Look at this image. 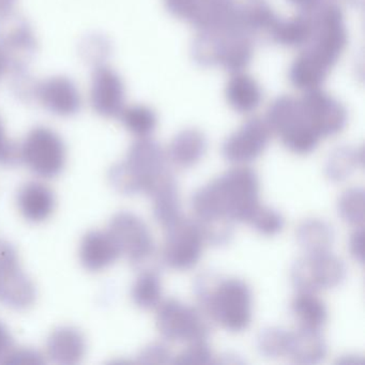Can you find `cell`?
I'll return each mask as SVG.
<instances>
[{
	"label": "cell",
	"instance_id": "1",
	"mask_svg": "<svg viewBox=\"0 0 365 365\" xmlns=\"http://www.w3.org/2000/svg\"><path fill=\"white\" fill-rule=\"evenodd\" d=\"M195 221L225 219L247 223L259 205V180L252 168L238 166L198 189L192 196Z\"/></svg>",
	"mask_w": 365,
	"mask_h": 365
},
{
	"label": "cell",
	"instance_id": "2",
	"mask_svg": "<svg viewBox=\"0 0 365 365\" xmlns=\"http://www.w3.org/2000/svg\"><path fill=\"white\" fill-rule=\"evenodd\" d=\"M196 298L202 312L230 332L247 330L252 322V292L238 279H215L202 275L196 281Z\"/></svg>",
	"mask_w": 365,
	"mask_h": 365
},
{
	"label": "cell",
	"instance_id": "3",
	"mask_svg": "<svg viewBox=\"0 0 365 365\" xmlns=\"http://www.w3.org/2000/svg\"><path fill=\"white\" fill-rule=\"evenodd\" d=\"M165 168L162 147L151 138H138L125 159L110 168L108 181L123 195L147 194L155 177Z\"/></svg>",
	"mask_w": 365,
	"mask_h": 365
},
{
	"label": "cell",
	"instance_id": "4",
	"mask_svg": "<svg viewBox=\"0 0 365 365\" xmlns=\"http://www.w3.org/2000/svg\"><path fill=\"white\" fill-rule=\"evenodd\" d=\"M21 162L34 174L44 179L61 175L67 164V148L57 132L51 128H34L20 145Z\"/></svg>",
	"mask_w": 365,
	"mask_h": 365
},
{
	"label": "cell",
	"instance_id": "5",
	"mask_svg": "<svg viewBox=\"0 0 365 365\" xmlns=\"http://www.w3.org/2000/svg\"><path fill=\"white\" fill-rule=\"evenodd\" d=\"M155 326L160 334L170 341L190 343L208 339L209 326L202 317V312L176 299L160 302L155 314Z\"/></svg>",
	"mask_w": 365,
	"mask_h": 365
},
{
	"label": "cell",
	"instance_id": "6",
	"mask_svg": "<svg viewBox=\"0 0 365 365\" xmlns=\"http://www.w3.org/2000/svg\"><path fill=\"white\" fill-rule=\"evenodd\" d=\"M290 277L299 292L332 289L345 279L346 267L341 258L329 252L305 254L292 264Z\"/></svg>",
	"mask_w": 365,
	"mask_h": 365
},
{
	"label": "cell",
	"instance_id": "7",
	"mask_svg": "<svg viewBox=\"0 0 365 365\" xmlns=\"http://www.w3.org/2000/svg\"><path fill=\"white\" fill-rule=\"evenodd\" d=\"M162 260L168 268L190 270L202 257L205 243L195 221L180 217L165 230Z\"/></svg>",
	"mask_w": 365,
	"mask_h": 365
},
{
	"label": "cell",
	"instance_id": "8",
	"mask_svg": "<svg viewBox=\"0 0 365 365\" xmlns=\"http://www.w3.org/2000/svg\"><path fill=\"white\" fill-rule=\"evenodd\" d=\"M108 230L120 255L125 256L134 266L146 262L155 251L148 226L134 213L128 211L116 213L110 220Z\"/></svg>",
	"mask_w": 365,
	"mask_h": 365
},
{
	"label": "cell",
	"instance_id": "9",
	"mask_svg": "<svg viewBox=\"0 0 365 365\" xmlns=\"http://www.w3.org/2000/svg\"><path fill=\"white\" fill-rule=\"evenodd\" d=\"M313 11L312 50L332 67L347 46V31L343 12L334 4L320 5Z\"/></svg>",
	"mask_w": 365,
	"mask_h": 365
},
{
	"label": "cell",
	"instance_id": "10",
	"mask_svg": "<svg viewBox=\"0 0 365 365\" xmlns=\"http://www.w3.org/2000/svg\"><path fill=\"white\" fill-rule=\"evenodd\" d=\"M0 50L9 71H24L37 51V39L29 23L14 12L0 16Z\"/></svg>",
	"mask_w": 365,
	"mask_h": 365
},
{
	"label": "cell",
	"instance_id": "11",
	"mask_svg": "<svg viewBox=\"0 0 365 365\" xmlns=\"http://www.w3.org/2000/svg\"><path fill=\"white\" fill-rule=\"evenodd\" d=\"M299 100L305 119L320 138L336 135L345 129L348 120L347 110L332 96L319 88L307 91Z\"/></svg>",
	"mask_w": 365,
	"mask_h": 365
},
{
	"label": "cell",
	"instance_id": "12",
	"mask_svg": "<svg viewBox=\"0 0 365 365\" xmlns=\"http://www.w3.org/2000/svg\"><path fill=\"white\" fill-rule=\"evenodd\" d=\"M271 131L264 119H247L222 147L223 157L232 163H249L257 159L268 146Z\"/></svg>",
	"mask_w": 365,
	"mask_h": 365
},
{
	"label": "cell",
	"instance_id": "13",
	"mask_svg": "<svg viewBox=\"0 0 365 365\" xmlns=\"http://www.w3.org/2000/svg\"><path fill=\"white\" fill-rule=\"evenodd\" d=\"M29 87V93L56 116H74L82 108V96L78 86L67 76H53Z\"/></svg>",
	"mask_w": 365,
	"mask_h": 365
},
{
	"label": "cell",
	"instance_id": "14",
	"mask_svg": "<svg viewBox=\"0 0 365 365\" xmlns=\"http://www.w3.org/2000/svg\"><path fill=\"white\" fill-rule=\"evenodd\" d=\"M93 110L104 118L120 116L125 106V87L118 73L106 65L96 68L91 89Z\"/></svg>",
	"mask_w": 365,
	"mask_h": 365
},
{
	"label": "cell",
	"instance_id": "15",
	"mask_svg": "<svg viewBox=\"0 0 365 365\" xmlns=\"http://www.w3.org/2000/svg\"><path fill=\"white\" fill-rule=\"evenodd\" d=\"M220 33L217 66L230 71H245L253 58L254 46L251 35L238 27L217 31Z\"/></svg>",
	"mask_w": 365,
	"mask_h": 365
},
{
	"label": "cell",
	"instance_id": "16",
	"mask_svg": "<svg viewBox=\"0 0 365 365\" xmlns=\"http://www.w3.org/2000/svg\"><path fill=\"white\" fill-rule=\"evenodd\" d=\"M147 195L153 200V217L164 230L182 217L176 179L168 170L153 179Z\"/></svg>",
	"mask_w": 365,
	"mask_h": 365
},
{
	"label": "cell",
	"instance_id": "17",
	"mask_svg": "<svg viewBox=\"0 0 365 365\" xmlns=\"http://www.w3.org/2000/svg\"><path fill=\"white\" fill-rule=\"evenodd\" d=\"M82 266L91 272H100L117 262L120 252L108 230H91L84 235L80 245Z\"/></svg>",
	"mask_w": 365,
	"mask_h": 365
},
{
	"label": "cell",
	"instance_id": "18",
	"mask_svg": "<svg viewBox=\"0 0 365 365\" xmlns=\"http://www.w3.org/2000/svg\"><path fill=\"white\" fill-rule=\"evenodd\" d=\"M16 204L22 217L31 223L48 221L56 209V196L46 183L29 181L19 190Z\"/></svg>",
	"mask_w": 365,
	"mask_h": 365
},
{
	"label": "cell",
	"instance_id": "19",
	"mask_svg": "<svg viewBox=\"0 0 365 365\" xmlns=\"http://www.w3.org/2000/svg\"><path fill=\"white\" fill-rule=\"evenodd\" d=\"M46 350L48 358L57 364H78L86 354V337L74 327H59L48 335Z\"/></svg>",
	"mask_w": 365,
	"mask_h": 365
},
{
	"label": "cell",
	"instance_id": "20",
	"mask_svg": "<svg viewBox=\"0 0 365 365\" xmlns=\"http://www.w3.org/2000/svg\"><path fill=\"white\" fill-rule=\"evenodd\" d=\"M37 300V288L20 267L0 272V302L10 309L24 311Z\"/></svg>",
	"mask_w": 365,
	"mask_h": 365
},
{
	"label": "cell",
	"instance_id": "21",
	"mask_svg": "<svg viewBox=\"0 0 365 365\" xmlns=\"http://www.w3.org/2000/svg\"><path fill=\"white\" fill-rule=\"evenodd\" d=\"M237 9L236 0H200L190 22L200 31H226L238 27Z\"/></svg>",
	"mask_w": 365,
	"mask_h": 365
},
{
	"label": "cell",
	"instance_id": "22",
	"mask_svg": "<svg viewBox=\"0 0 365 365\" xmlns=\"http://www.w3.org/2000/svg\"><path fill=\"white\" fill-rule=\"evenodd\" d=\"M331 66L312 48L301 53L289 70V80L296 88L312 91L319 89L328 76Z\"/></svg>",
	"mask_w": 365,
	"mask_h": 365
},
{
	"label": "cell",
	"instance_id": "23",
	"mask_svg": "<svg viewBox=\"0 0 365 365\" xmlns=\"http://www.w3.org/2000/svg\"><path fill=\"white\" fill-rule=\"evenodd\" d=\"M225 96L232 110L239 114H250L262 103V89L247 72H235L226 85Z\"/></svg>",
	"mask_w": 365,
	"mask_h": 365
},
{
	"label": "cell",
	"instance_id": "24",
	"mask_svg": "<svg viewBox=\"0 0 365 365\" xmlns=\"http://www.w3.org/2000/svg\"><path fill=\"white\" fill-rule=\"evenodd\" d=\"M207 150V138L195 128L182 130L175 135L168 148V158L174 165L180 168L195 166Z\"/></svg>",
	"mask_w": 365,
	"mask_h": 365
},
{
	"label": "cell",
	"instance_id": "25",
	"mask_svg": "<svg viewBox=\"0 0 365 365\" xmlns=\"http://www.w3.org/2000/svg\"><path fill=\"white\" fill-rule=\"evenodd\" d=\"M286 354L299 364H316L326 356V341L319 330L300 327L296 332H289Z\"/></svg>",
	"mask_w": 365,
	"mask_h": 365
},
{
	"label": "cell",
	"instance_id": "26",
	"mask_svg": "<svg viewBox=\"0 0 365 365\" xmlns=\"http://www.w3.org/2000/svg\"><path fill=\"white\" fill-rule=\"evenodd\" d=\"M264 120L271 133L277 134L279 138L307 123L301 108L300 100L290 96L277 98L272 102Z\"/></svg>",
	"mask_w": 365,
	"mask_h": 365
},
{
	"label": "cell",
	"instance_id": "27",
	"mask_svg": "<svg viewBox=\"0 0 365 365\" xmlns=\"http://www.w3.org/2000/svg\"><path fill=\"white\" fill-rule=\"evenodd\" d=\"M313 16L304 11L287 21H277L269 35L275 43L286 48H301L313 38Z\"/></svg>",
	"mask_w": 365,
	"mask_h": 365
},
{
	"label": "cell",
	"instance_id": "28",
	"mask_svg": "<svg viewBox=\"0 0 365 365\" xmlns=\"http://www.w3.org/2000/svg\"><path fill=\"white\" fill-rule=\"evenodd\" d=\"M277 21V14L264 0H249L237 9V25L249 35L269 33Z\"/></svg>",
	"mask_w": 365,
	"mask_h": 365
},
{
	"label": "cell",
	"instance_id": "29",
	"mask_svg": "<svg viewBox=\"0 0 365 365\" xmlns=\"http://www.w3.org/2000/svg\"><path fill=\"white\" fill-rule=\"evenodd\" d=\"M297 241L307 254L329 252L334 241V232L324 220L307 219L298 226Z\"/></svg>",
	"mask_w": 365,
	"mask_h": 365
},
{
	"label": "cell",
	"instance_id": "30",
	"mask_svg": "<svg viewBox=\"0 0 365 365\" xmlns=\"http://www.w3.org/2000/svg\"><path fill=\"white\" fill-rule=\"evenodd\" d=\"M292 312L301 328L320 330L328 319V311L315 292H299L292 301Z\"/></svg>",
	"mask_w": 365,
	"mask_h": 365
},
{
	"label": "cell",
	"instance_id": "31",
	"mask_svg": "<svg viewBox=\"0 0 365 365\" xmlns=\"http://www.w3.org/2000/svg\"><path fill=\"white\" fill-rule=\"evenodd\" d=\"M362 163V149H354L350 146L337 147L327 159L324 174L332 182H341L349 178Z\"/></svg>",
	"mask_w": 365,
	"mask_h": 365
},
{
	"label": "cell",
	"instance_id": "32",
	"mask_svg": "<svg viewBox=\"0 0 365 365\" xmlns=\"http://www.w3.org/2000/svg\"><path fill=\"white\" fill-rule=\"evenodd\" d=\"M119 117L125 129L138 138H149L158 125L155 110L144 104L125 106Z\"/></svg>",
	"mask_w": 365,
	"mask_h": 365
},
{
	"label": "cell",
	"instance_id": "33",
	"mask_svg": "<svg viewBox=\"0 0 365 365\" xmlns=\"http://www.w3.org/2000/svg\"><path fill=\"white\" fill-rule=\"evenodd\" d=\"M132 300L143 309L157 307L161 302L162 283L159 274L153 270H145L136 277L131 292Z\"/></svg>",
	"mask_w": 365,
	"mask_h": 365
},
{
	"label": "cell",
	"instance_id": "34",
	"mask_svg": "<svg viewBox=\"0 0 365 365\" xmlns=\"http://www.w3.org/2000/svg\"><path fill=\"white\" fill-rule=\"evenodd\" d=\"M337 212L346 223L363 226L365 217V195L361 187H350L339 196Z\"/></svg>",
	"mask_w": 365,
	"mask_h": 365
},
{
	"label": "cell",
	"instance_id": "35",
	"mask_svg": "<svg viewBox=\"0 0 365 365\" xmlns=\"http://www.w3.org/2000/svg\"><path fill=\"white\" fill-rule=\"evenodd\" d=\"M320 138L319 134L312 125L305 123L282 136L281 140L288 150L296 155H304L315 150Z\"/></svg>",
	"mask_w": 365,
	"mask_h": 365
},
{
	"label": "cell",
	"instance_id": "36",
	"mask_svg": "<svg viewBox=\"0 0 365 365\" xmlns=\"http://www.w3.org/2000/svg\"><path fill=\"white\" fill-rule=\"evenodd\" d=\"M289 332L277 327H268L260 331L256 341L258 351L267 358H279L287 354Z\"/></svg>",
	"mask_w": 365,
	"mask_h": 365
},
{
	"label": "cell",
	"instance_id": "37",
	"mask_svg": "<svg viewBox=\"0 0 365 365\" xmlns=\"http://www.w3.org/2000/svg\"><path fill=\"white\" fill-rule=\"evenodd\" d=\"M247 223H249L259 234L271 237L282 232L285 222L281 213L277 212L274 209L259 204L254 209Z\"/></svg>",
	"mask_w": 365,
	"mask_h": 365
},
{
	"label": "cell",
	"instance_id": "38",
	"mask_svg": "<svg viewBox=\"0 0 365 365\" xmlns=\"http://www.w3.org/2000/svg\"><path fill=\"white\" fill-rule=\"evenodd\" d=\"M212 350L207 339L190 341L182 352L175 356V364L205 365L213 362Z\"/></svg>",
	"mask_w": 365,
	"mask_h": 365
},
{
	"label": "cell",
	"instance_id": "39",
	"mask_svg": "<svg viewBox=\"0 0 365 365\" xmlns=\"http://www.w3.org/2000/svg\"><path fill=\"white\" fill-rule=\"evenodd\" d=\"M20 163H22L20 145L8 138L3 120L0 118V164L14 168Z\"/></svg>",
	"mask_w": 365,
	"mask_h": 365
},
{
	"label": "cell",
	"instance_id": "40",
	"mask_svg": "<svg viewBox=\"0 0 365 365\" xmlns=\"http://www.w3.org/2000/svg\"><path fill=\"white\" fill-rule=\"evenodd\" d=\"M172 352L163 343H151L143 348L138 362L143 364H166L172 362Z\"/></svg>",
	"mask_w": 365,
	"mask_h": 365
},
{
	"label": "cell",
	"instance_id": "41",
	"mask_svg": "<svg viewBox=\"0 0 365 365\" xmlns=\"http://www.w3.org/2000/svg\"><path fill=\"white\" fill-rule=\"evenodd\" d=\"M43 363H46L43 354L27 347H14L4 361V364L38 365Z\"/></svg>",
	"mask_w": 365,
	"mask_h": 365
},
{
	"label": "cell",
	"instance_id": "42",
	"mask_svg": "<svg viewBox=\"0 0 365 365\" xmlns=\"http://www.w3.org/2000/svg\"><path fill=\"white\" fill-rule=\"evenodd\" d=\"M200 0H164L166 9L175 18L191 21Z\"/></svg>",
	"mask_w": 365,
	"mask_h": 365
},
{
	"label": "cell",
	"instance_id": "43",
	"mask_svg": "<svg viewBox=\"0 0 365 365\" xmlns=\"http://www.w3.org/2000/svg\"><path fill=\"white\" fill-rule=\"evenodd\" d=\"M20 267V258L16 247L8 241L0 240V272Z\"/></svg>",
	"mask_w": 365,
	"mask_h": 365
},
{
	"label": "cell",
	"instance_id": "44",
	"mask_svg": "<svg viewBox=\"0 0 365 365\" xmlns=\"http://www.w3.org/2000/svg\"><path fill=\"white\" fill-rule=\"evenodd\" d=\"M349 251L356 262H362L364 257V230L362 226L356 228L349 239Z\"/></svg>",
	"mask_w": 365,
	"mask_h": 365
},
{
	"label": "cell",
	"instance_id": "45",
	"mask_svg": "<svg viewBox=\"0 0 365 365\" xmlns=\"http://www.w3.org/2000/svg\"><path fill=\"white\" fill-rule=\"evenodd\" d=\"M16 347L14 339L7 327L0 322V364H4V361L8 354Z\"/></svg>",
	"mask_w": 365,
	"mask_h": 365
},
{
	"label": "cell",
	"instance_id": "46",
	"mask_svg": "<svg viewBox=\"0 0 365 365\" xmlns=\"http://www.w3.org/2000/svg\"><path fill=\"white\" fill-rule=\"evenodd\" d=\"M288 3L303 11L312 12L322 5V0H288Z\"/></svg>",
	"mask_w": 365,
	"mask_h": 365
},
{
	"label": "cell",
	"instance_id": "47",
	"mask_svg": "<svg viewBox=\"0 0 365 365\" xmlns=\"http://www.w3.org/2000/svg\"><path fill=\"white\" fill-rule=\"evenodd\" d=\"M16 0H0V16L14 12Z\"/></svg>",
	"mask_w": 365,
	"mask_h": 365
},
{
	"label": "cell",
	"instance_id": "48",
	"mask_svg": "<svg viewBox=\"0 0 365 365\" xmlns=\"http://www.w3.org/2000/svg\"><path fill=\"white\" fill-rule=\"evenodd\" d=\"M7 71H9V63H8L5 54L0 50V78L4 76Z\"/></svg>",
	"mask_w": 365,
	"mask_h": 365
}]
</instances>
